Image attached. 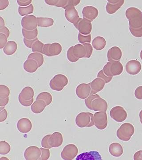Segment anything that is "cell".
I'll use <instances>...</instances> for the list:
<instances>
[{"label": "cell", "mask_w": 142, "mask_h": 160, "mask_svg": "<svg viewBox=\"0 0 142 160\" xmlns=\"http://www.w3.org/2000/svg\"><path fill=\"white\" fill-rule=\"evenodd\" d=\"M126 16L129 21V30L135 37H142V12L135 8L128 9Z\"/></svg>", "instance_id": "cell-1"}, {"label": "cell", "mask_w": 142, "mask_h": 160, "mask_svg": "<svg viewBox=\"0 0 142 160\" xmlns=\"http://www.w3.org/2000/svg\"><path fill=\"white\" fill-rule=\"evenodd\" d=\"M85 102L86 107L90 110L97 112H106L108 110V103L98 94L90 95L85 99Z\"/></svg>", "instance_id": "cell-2"}, {"label": "cell", "mask_w": 142, "mask_h": 160, "mask_svg": "<svg viewBox=\"0 0 142 160\" xmlns=\"http://www.w3.org/2000/svg\"><path fill=\"white\" fill-rule=\"evenodd\" d=\"M34 91L32 87L26 86L24 87L18 96L19 102L22 106L29 107L34 102Z\"/></svg>", "instance_id": "cell-3"}, {"label": "cell", "mask_w": 142, "mask_h": 160, "mask_svg": "<svg viewBox=\"0 0 142 160\" xmlns=\"http://www.w3.org/2000/svg\"><path fill=\"white\" fill-rule=\"evenodd\" d=\"M103 70L106 75L113 77L121 74L124 70V67L120 61H111L107 63L104 66Z\"/></svg>", "instance_id": "cell-4"}, {"label": "cell", "mask_w": 142, "mask_h": 160, "mask_svg": "<svg viewBox=\"0 0 142 160\" xmlns=\"http://www.w3.org/2000/svg\"><path fill=\"white\" fill-rule=\"evenodd\" d=\"M135 133V128L130 123L122 124L116 132L117 138L121 141L128 142L131 139V137Z\"/></svg>", "instance_id": "cell-5"}, {"label": "cell", "mask_w": 142, "mask_h": 160, "mask_svg": "<svg viewBox=\"0 0 142 160\" xmlns=\"http://www.w3.org/2000/svg\"><path fill=\"white\" fill-rule=\"evenodd\" d=\"M76 126L80 128L91 127L94 126V114L90 112H81L76 118Z\"/></svg>", "instance_id": "cell-6"}, {"label": "cell", "mask_w": 142, "mask_h": 160, "mask_svg": "<svg viewBox=\"0 0 142 160\" xmlns=\"http://www.w3.org/2000/svg\"><path fill=\"white\" fill-rule=\"evenodd\" d=\"M68 83V78L65 75L58 74L50 80L49 86L54 91H61L67 86Z\"/></svg>", "instance_id": "cell-7"}, {"label": "cell", "mask_w": 142, "mask_h": 160, "mask_svg": "<svg viewBox=\"0 0 142 160\" xmlns=\"http://www.w3.org/2000/svg\"><path fill=\"white\" fill-rule=\"evenodd\" d=\"M62 50V47L60 43L54 42L51 44H45L43 49V54L46 56L51 57L56 56L61 54Z\"/></svg>", "instance_id": "cell-8"}, {"label": "cell", "mask_w": 142, "mask_h": 160, "mask_svg": "<svg viewBox=\"0 0 142 160\" xmlns=\"http://www.w3.org/2000/svg\"><path fill=\"white\" fill-rule=\"evenodd\" d=\"M94 126L99 130H104L108 126V116L106 112H97L94 114Z\"/></svg>", "instance_id": "cell-9"}, {"label": "cell", "mask_w": 142, "mask_h": 160, "mask_svg": "<svg viewBox=\"0 0 142 160\" xmlns=\"http://www.w3.org/2000/svg\"><path fill=\"white\" fill-rule=\"evenodd\" d=\"M78 153V149L76 145L69 144L66 145L61 152V157L64 160H72Z\"/></svg>", "instance_id": "cell-10"}, {"label": "cell", "mask_w": 142, "mask_h": 160, "mask_svg": "<svg viewBox=\"0 0 142 160\" xmlns=\"http://www.w3.org/2000/svg\"><path fill=\"white\" fill-rule=\"evenodd\" d=\"M110 115L114 120L117 122H122L127 119L128 113L123 107L116 106L111 109Z\"/></svg>", "instance_id": "cell-11"}, {"label": "cell", "mask_w": 142, "mask_h": 160, "mask_svg": "<svg viewBox=\"0 0 142 160\" xmlns=\"http://www.w3.org/2000/svg\"><path fill=\"white\" fill-rule=\"evenodd\" d=\"M74 26L80 33L85 35L90 34L92 30L91 22L86 19L80 18V20Z\"/></svg>", "instance_id": "cell-12"}, {"label": "cell", "mask_w": 142, "mask_h": 160, "mask_svg": "<svg viewBox=\"0 0 142 160\" xmlns=\"http://www.w3.org/2000/svg\"><path fill=\"white\" fill-rule=\"evenodd\" d=\"M23 29L28 30H32L37 29V19L33 15H28L24 16L21 22Z\"/></svg>", "instance_id": "cell-13"}, {"label": "cell", "mask_w": 142, "mask_h": 160, "mask_svg": "<svg viewBox=\"0 0 142 160\" xmlns=\"http://www.w3.org/2000/svg\"><path fill=\"white\" fill-rule=\"evenodd\" d=\"M41 148L36 146L28 147L24 152V157L26 160H41Z\"/></svg>", "instance_id": "cell-14"}, {"label": "cell", "mask_w": 142, "mask_h": 160, "mask_svg": "<svg viewBox=\"0 0 142 160\" xmlns=\"http://www.w3.org/2000/svg\"><path fill=\"white\" fill-rule=\"evenodd\" d=\"M91 88L90 84L81 83L77 86L76 93L81 99L85 100L91 95Z\"/></svg>", "instance_id": "cell-15"}, {"label": "cell", "mask_w": 142, "mask_h": 160, "mask_svg": "<svg viewBox=\"0 0 142 160\" xmlns=\"http://www.w3.org/2000/svg\"><path fill=\"white\" fill-rule=\"evenodd\" d=\"M141 69V64L137 60H131L128 62L126 65V70L127 73L132 75L138 74Z\"/></svg>", "instance_id": "cell-16"}, {"label": "cell", "mask_w": 142, "mask_h": 160, "mask_svg": "<svg viewBox=\"0 0 142 160\" xmlns=\"http://www.w3.org/2000/svg\"><path fill=\"white\" fill-rule=\"evenodd\" d=\"M65 16L69 22L74 25L80 20L78 12L75 7H68L65 9Z\"/></svg>", "instance_id": "cell-17"}, {"label": "cell", "mask_w": 142, "mask_h": 160, "mask_svg": "<svg viewBox=\"0 0 142 160\" xmlns=\"http://www.w3.org/2000/svg\"><path fill=\"white\" fill-rule=\"evenodd\" d=\"M48 143L51 148L59 147L63 144V135L58 132H55L52 134H50Z\"/></svg>", "instance_id": "cell-18"}, {"label": "cell", "mask_w": 142, "mask_h": 160, "mask_svg": "<svg viewBox=\"0 0 142 160\" xmlns=\"http://www.w3.org/2000/svg\"><path fill=\"white\" fill-rule=\"evenodd\" d=\"M32 126L31 121L27 118H22L18 121L17 129L22 133H28L31 131Z\"/></svg>", "instance_id": "cell-19"}, {"label": "cell", "mask_w": 142, "mask_h": 160, "mask_svg": "<svg viewBox=\"0 0 142 160\" xmlns=\"http://www.w3.org/2000/svg\"><path fill=\"white\" fill-rule=\"evenodd\" d=\"M83 18L92 22L98 15V10L93 6H86L83 9Z\"/></svg>", "instance_id": "cell-20"}, {"label": "cell", "mask_w": 142, "mask_h": 160, "mask_svg": "<svg viewBox=\"0 0 142 160\" xmlns=\"http://www.w3.org/2000/svg\"><path fill=\"white\" fill-rule=\"evenodd\" d=\"M122 57L121 49L117 46H113L108 50L107 58L108 62L120 61Z\"/></svg>", "instance_id": "cell-21"}, {"label": "cell", "mask_w": 142, "mask_h": 160, "mask_svg": "<svg viewBox=\"0 0 142 160\" xmlns=\"http://www.w3.org/2000/svg\"><path fill=\"white\" fill-rule=\"evenodd\" d=\"M91 88V95L97 94V92L102 90L105 87V81L100 78L95 79L91 82L89 83Z\"/></svg>", "instance_id": "cell-22"}, {"label": "cell", "mask_w": 142, "mask_h": 160, "mask_svg": "<svg viewBox=\"0 0 142 160\" xmlns=\"http://www.w3.org/2000/svg\"><path fill=\"white\" fill-rule=\"evenodd\" d=\"M23 68L27 72L33 73L37 71L39 67L36 61L32 59L28 58L24 62Z\"/></svg>", "instance_id": "cell-23"}, {"label": "cell", "mask_w": 142, "mask_h": 160, "mask_svg": "<svg viewBox=\"0 0 142 160\" xmlns=\"http://www.w3.org/2000/svg\"><path fill=\"white\" fill-rule=\"evenodd\" d=\"M109 152L112 156L118 158L122 155L124 153V149L123 146L120 143L113 142L109 146Z\"/></svg>", "instance_id": "cell-24"}, {"label": "cell", "mask_w": 142, "mask_h": 160, "mask_svg": "<svg viewBox=\"0 0 142 160\" xmlns=\"http://www.w3.org/2000/svg\"><path fill=\"white\" fill-rule=\"evenodd\" d=\"M76 160H102L99 152L95 151L83 152L78 156Z\"/></svg>", "instance_id": "cell-25"}, {"label": "cell", "mask_w": 142, "mask_h": 160, "mask_svg": "<svg viewBox=\"0 0 142 160\" xmlns=\"http://www.w3.org/2000/svg\"><path fill=\"white\" fill-rule=\"evenodd\" d=\"M72 52L75 56L78 59L86 58L87 51L83 44H78L72 46Z\"/></svg>", "instance_id": "cell-26"}, {"label": "cell", "mask_w": 142, "mask_h": 160, "mask_svg": "<svg viewBox=\"0 0 142 160\" xmlns=\"http://www.w3.org/2000/svg\"><path fill=\"white\" fill-rule=\"evenodd\" d=\"M47 106L46 102L42 100H37L31 106V111L35 114H39L44 111Z\"/></svg>", "instance_id": "cell-27"}, {"label": "cell", "mask_w": 142, "mask_h": 160, "mask_svg": "<svg viewBox=\"0 0 142 160\" xmlns=\"http://www.w3.org/2000/svg\"><path fill=\"white\" fill-rule=\"evenodd\" d=\"M17 49V45L13 41H9L3 49L4 53L6 55L11 56L14 54Z\"/></svg>", "instance_id": "cell-28"}, {"label": "cell", "mask_w": 142, "mask_h": 160, "mask_svg": "<svg viewBox=\"0 0 142 160\" xmlns=\"http://www.w3.org/2000/svg\"><path fill=\"white\" fill-rule=\"evenodd\" d=\"M106 40L105 38L101 36H97L92 41V46L95 50L100 51L105 49L106 46Z\"/></svg>", "instance_id": "cell-29"}, {"label": "cell", "mask_w": 142, "mask_h": 160, "mask_svg": "<svg viewBox=\"0 0 142 160\" xmlns=\"http://www.w3.org/2000/svg\"><path fill=\"white\" fill-rule=\"evenodd\" d=\"M38 27L48 28L53 26L54 21L53 19L49 18H37Z\"/></svg>", "instance_id": "cell-30"}, {"label": "cell", "mask_w": 142, "mask_h": 160, "mask_svg": "<svg viewBox=\"0 0 142 160\" xmlns=\"http://www.w3.org/2000/svg\"><path fill=\"white\" fill-rule=\"evenodd\" d=\"M36 100H42L46 102L47 106H49L52 102V96L48 92H43L38 95Z\"/></svg>", "instance_id": "cell-31"}, {"label": "cell", "mask_w": 142, "mask_h": 160, "mask_svg": "<svg viewBox=\"0 0 142 160\" xmlns=\"http://www.w3.org/2000/svg\"><path fill=\"white\" fill-rule=\"evenodd\" d=\"M22 33L24 38L27 40H33L37 38L38 31L37 29L32 30H28L22 29Z\"/></svg>", "instance_id": "cell-32"}, {"label": "cell", "mask_w": 142, "mask_h": 160, "mask_svg": "<svg viewBox=\"0 0 142 160\" xmlns=\"http://www.w3.org/2000/svg\"><path fill=\"white\" fill-rule=\"evenodd\" d=\"M34 11V7L32 4L29 6L22 7L20 6L18 8L19 13L21 16H26L28 15L32 14Z\"/></svg>", "instance_id": "cell-33"}, {"label": "cell", "mask_w": 142, "mask_h": 160, "mask_svg": "<svg viewBox=\"0 0 142 160\" xmlns=\"http://www.w3.org/2000/svg\"><path fill=\"white\" fill-rule=\"evenodd\" d=\"M28 58L32 59L36 61L39 67H41L44 63V57L43 54L38 52H32L28 56Z\"/></svg>", "instance_id": "cell-34"}, {"label": "cell", "mask_w": 142, "mask_h": 160, "mask_svg": "<svg viewBox=\"0 0 142 160\" xmlns=\"http://www.w3.org/2000/svg\"><path fill=\"white\" fill-rule=\"evenodd\" d=\"M11 151V146L8 142L6 141L0 142V154L6 155Z\"/></svg>", "instance_id": "cell-35"}, {"label": "cell", "mask_w": 142, "mask_h": 160, "mask_svg": "<svg viewBox=\"0 0 142 160\" xmlns=\"http://www.w3.org/2000/svg\"><path fill=\"white\" fill-rule=\"evenodd\" d=\"M45 44L42 42L37 40L35 42L33 46L32 47V52H40L43 54V49H44Z\"/></svg>", "instance_id": "cell-36"}, {"label": "cell", "mask_w": 142, "mask_h": 160, "mask_svg": "<svg viewBox=\"0 0 142 160\" xmlns=\"http://www.w3.org/2000/svg\"><path fill=\"white\" fill-rule=\"evenodd\" d=\"M10 93V89L8 86L4 85H0V98L9 97Z\"/></svg>", "instance_id": "cell-37"}, {"label": "cell", "mask_w": 142, "mask_h": 160, "mask_svg": "<svg viewBox=\"0 0 142 160\" xmlns=\"http://www.w3.org/2000/svg\"><path fill=\"white\" fill-rule=\"evenodd\" d=\"M78 39L79 42L81 44H84L87 43H91V34L85 35L81 34L79 32L78 33Z\"/></svg>", "instance_id": "cell-38"}, {"label": "cell", "mask_w": 142, "mask_h": 160, "mask_svg": "<svg viewBox=\"0 0 142 160\" xmlns=\"http://www.w3.org/2000/svg\"><path fill=\"white\" fill-rule=\"evenodd\" d=\"M67 58L69 62L72 63L76 62L79 59L76 57L72 52V46L69 48L67 52Z\"/></svg>", "instance_id": "cell-39"}, {"label": "cell", "mask_w": 142, "mask_h": 160, "mask_svg": "<svg viewBox=\"0 0 142 160\" xmlns=\"http://www.w3.org/2000/svg\"><path fill=\"white\" fill-rule=\"evenodd\" d=\"M97 76V78H100L104 80L106 84L110 82L113 78V77H110L106 75L103 69L100 70L99 72L98 73Z\"/></svg>", "instance_id": "cell-40"}, {"label": "cell", "mask_w": 142, "mask_h": 160, "mask_svg": "<svg viewBox=\"0 0 142 160\" xmlns=\"http://www.w3.org/2000/svg\"><path fill=\"white\" fill-rule=\"evenodd\" d=\"M42 154H41V160H47L49 158L50 156V152L49 149L41 148Z\"/></svg>", "instance_id": "cell-41"}, {"label": "cell", "mask_w": 142, "mask_h": 160, "mask_svg": "<svg viewBox=\"0 0 142 160\" xmlns=\"http://www.w3.org/2000/svg\"><path fill=\"white\" fill-rule=\"evenodd\" d=\"M86 48V51H87V55H86V58H91L92 55V52H93V46L90 43H85L83 44Z\"/></svg>", "instance_id": "cell-42"}, {"label": "cell", "mask_w": 142, "mask_h": 160, "mask_svg": "<svg viewBox=\"0 0 142 160\" xmlns=\"http://www.w3.org/2000/svg\"><path fill=\"white\" fill-rule=\"evenodd\" d=\"M8 37L6 35L0 33V49L4 48L8 42Z\"/></svg>", "instance_id": "cell-43"}, {"label": "cell", "mask_w": 142, "mask_h": 160, "mask_svg": "<svg viewBox=\"0 0 142 160\" xmlns=\"http://www.w3.org/2000/svg\"><path fill=\"white\" fill-rule=\"evenodd\" d=\"M50 134H48L45 136L42 140V146L43 148H47V149H51V147L49 146L48 143V139L50 137Z\"/></svg>", "instance_id": "cell-44"}, {"label": "cell", "mask_w": 142, "mask_h": 160, "mask_svg": "<svg viewBox=\"0 0 142 160\" xmlns=\"http://www.w3.org/2000/svg\"><path fill=\"white\" fill-rule=\"evenodd\" d=\"M8 112L6 109H3L0 110V122H5L8 117Z\"/></svg>", "instance_id": "cell-45"}, {"label": "cell", "mask_w": 142, "mask_h": 160, "mask_svg": "<svg viewBox=\"0 0 142 160\" xmlns=\"http://www.w3.org/2000/svg\"><path fill=\"white\" fill-rule=\"evenodd\" d=\"M37 40H38V38H36L33 40H27L24 38L23 41H24V44H25V46H26L27 48H32L35 42L37 41Z\"/></svg>", "instance_id": "cell-46"}, {"label": "cell", "mask_w": 142, "mask_h": 160, "mask_svg": "<svg viewBox=\"0 0 142 160\" xmlns=\"http://www.w3.org/2000/svg\"><path fill=\"white\" fill-rule=\"evenodd\" d=\"M135 96L137 99L142 100V86L138 87L135 91Z\"/></svg>", "instance_id": "cell-47"}, {"label": "cell", "mask_w": 142, "mask_h": 160, "mask_svg": "<svg viewBox=\"0 0 142 160\" xmlns=\"http://www.w3.org/2000/svg\"><path fill=\"white\" fill-rule=\"evenodd\" d=\"M18 5L20 6H27L31 4L32 0H17Z\"/></svg>", "instance_id": "cell-48"}, {"label": "cell", "mask_w": 142, "mask_h": 160, "mask_svg": "<svg viewBox=\"0 0 142 160\" xmlns=\"http://www.w3.org/2000/svg\"><path fill=\"white\" fill-rule=\"evenodd\" d=\"M68 5V0H59L56 7H61L63 9H66Z\"/></svg>", "instance_id": "cell-49"}, {"label": "cell", "mask_w": 142, "mask_h": 160, "mask_svg": "<svg viewBox=\"0 0 142 160\" xmlns=\"http://www.w3.org/2000/svg\"><path fill=\"white\" fill-rule=\"evenodd\" d=\"M9 5V0H0V10L6 9Z\"/></svg>", "instance_id": "cell-50"}, {"label": "cell", "mask_w": 142, "mask_h": 160, "mask_svg": "<svg viewBox=\"0 0 142 160\" xmlns=\"http://www.w3.org/2000/svg\"><path fill=\"white\" fill-rule=\"evenodd\" d=\"M80 2L81 0H68V5L67 7H75L79 5Z\"/></svg>", "instance_id": "cell-51"}, {"label": "cell", "mask_w": 142, "mask_h": 160, "mask_svg": "<svg viewBox=\"0 0 142 160\" xmlns=\"http://www.w3.org/2000/svg\"><path fill=\"white\" fill-rule=\"evenodd\" d=\"M0 33L6 35L8 38H9L10 35V31L9 29L5 26L0 28Z\"/></svg>", "instance_id": "cell-52"}, {"label": "cell", "mask_w": 142, "mask_h": 160, "mask_svg": "<svg viewBox=\"0 0 142 160\" xmlns=\"http://www.w3.org/2000/svg\"><path fill=\"white\" fill-rule=\"evenodd\" d=\"M9 97L6 98H0V107H5L9 102Z\"/></svg>", "instance_id": "cell-53"}, {"label": "cell", "mask_w": 142, "mask_h": 160, "mask_svg": "<svg viewBox=\"0 0 142 160\" xmlns=\"http://www.w3.org/2000/svg\"><path fill=\"white\" fill-rule=\"evenodd\" d=\"M133 159L134 160H142V150L136 152L134 155Z\"/></svg>", "instance_id": "cell-54"}, {"label": "cell", "mask_w": 142, "mask_h": 160, "mask_svg": "<svg viewBox=\"0 0 142 160\" xmlns=\"http://www.w3.org/2000/svg\"><path fill=\"white\" fill-rule=\"evenodd\" d=\"M59 0H45V2L47 5L51 6H56Z\"/></svg>", "instance_id": "cell-55"}, {"label": "cell", "mask_w": 142, "mask_h": 160, "mask_svg": "<svg viewBox=\"0 0 142 160\" xmlns=\"http://www.w3.org/2000/svg\"><path fill=\"white\" fill-rule=\"evenodd\" d=\"M5 26V22L2 17H0V28Z\"/></svg>", "instance_id": "cell-56"}, {"label": "cell", "mask_w": 142, "mask_h": 160, "mask_svg": "<svg viewBox=\"0 0 142 160\" xmlns=\"http://www.w3.org/2000/svg\"><path fill=\"white\" fill-rule=\"evenodd\" d=\"M139 117L140 122L142 124V110H141V111L140 112Z\"/></svg>", "instance_id": "cell-57"}, {"label": "cell", "mask_w": 142, "mask_h": 160, "mask_svg": "<svg viewBox=\"0 0 142 160\" xmlns=\"http://www.w3.org/2000/svg\"><path fill=\"white\" fill-rule=\"evenodd\" d=\"M9 160V159L8 158L6 157H2L0 158V160Z\"/></svg>", "instance_id": "cell-58"}, {"label": "cell", "mask_w": 142, "mask_h": 160, "mask_svg": "<svg viewBox=\"0 0 142 160\" xmlns=\"http://www.w3.org/2000/svg\"><path fill=\"white\" fill-rule=\"evenodd\" d=\"M140 57L142 61V49L140 52Z\"/></svg>", "instance_id": "cell-59"}]
</instances>
